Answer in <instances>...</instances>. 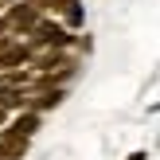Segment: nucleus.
Returning <instances> with one entry per match:
<instances>
[{"mask_svg":"<svg viewBox=\"0 0 160 160\" xmlns=\"http://www.w3.org/2000/svg\"><path fill=\"white\" fill-rule=\"evenodd\" d=\"M43 20V8L35 4V0H23V4H12L8 8V16H4V23H8V35H28L35 23Z\"/></svg>","mask_w":160,"mask_h":160,"instance_id":"f257e3e1","label":"nucleus"},{"mask_svg":"<svg viewBox=\"0 0 160 160\" xmlns=\"http://www.w3.org/2000/svg\"><path fill=\"white\" fill-rule=\"evenodd\" d=\"M23 152H28V137H20V133H12V129L0 133V156L4 160H20Z\"/></svg>","mask_w":160,"mask_h":160,"instance_id":"f03ea898","label":"nucleus"},{"mask_svg":"<svg viewBox=\"0 0 160 160\" xmlns=\"http://www.w3.org/2000/svg\"><path fill=\"white\" fill-rule=\"evenodd\" d=\"M12 133H20V137H28L31 141V133L39 129V113L35 109H28V113H20V117H12V125H8Z\"/></svg>","mask_w":160,"mask_h":160,"instance_id":"7ed1b4c3","label":"nucleus"},{"mask_svg":"<svg viewBox=\"0 0 160 160\" xmlns=\"http://www.w3.org/2000/svg\"><path fill=\"white\" fill-rule=\"evenodd\" d=\"M43 12H67V8H74V4H82V0H35Z\"/></svg>","mask_w":160,"mask_h":160,"instance_id":"20e7f679","label":"nucleus"},{"mask_svg":"<svg viewBox=\"0 0 160 160\" xmlns=\"http://www.w3.org/2000/svg\"><path fill=\"white\" fill-rule=\"evenodd\" d=\"M62 16H67V23H70V28H78V23H82V4L67 8V12H62Z\"/></svg>","mask_w":160,"mask_h":160,"instance_id":"39448f33","label":"nucleus"},{"mask_svg":"<svg viewBox=\"0 0 160 160\" xmlns=\"http://www.w3.org/2000/svg\"><path fill=\"white\" fill-rule=\"evenodd\" d=\"M8 35V23H4V16H0V39H4Z\"/></svg>","mask_w":160,"mask_h":160,"instance_id":"423d86ee","label":"nucleus"},{"mask_svg":"<svg viewBox=\"0 0 160 160\" xmlns=\"http://www.w3.org/2000/svg\"><path fill=\"white\" fill-rule=\"evenodd\" d=\"M4 121H8V109H4V106H0V125H4Z\"/></svg>","mask_w":160,"mask_h":160,"instance_id":"0eeeda50","label":"nucleus"},{"mask_svg":"<svg viewBox=\"0 0 160 160\" xmlns=\"http://www.w3.org/2000/svg\"><path fill=\"white\" fill-rule=\"evenodd\" d=\"M129 160H148V156H145V152H133V156H129Z\"/></svg>","mask_w":160,"mask_h":160,"instance_id":"6e6552de","label":"nucleus"},{"mask_svg":"<svg viewBox=\"0 0 160 160\" xmlns=\"http://www.w3.org/2000/svg\"><path fill=\"white\" fill-rule=\"evenodd\" d=\"M0 160H4V156H0Z\"/></svg>","mask_w":160,"mask_h":160,"instance_id":"1a4fd4ad","label":"nucleus"}]
</instances>
